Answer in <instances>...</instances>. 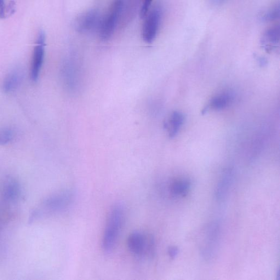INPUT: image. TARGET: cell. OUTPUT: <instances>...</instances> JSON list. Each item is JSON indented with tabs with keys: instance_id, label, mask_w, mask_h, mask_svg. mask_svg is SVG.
<instances>
[{
	"instance_id": "cell-17",
	"label": "cell",
	"mask_w": 280,
	"mask_h": 280,
	"mask_svg": "<svg viewBox=\"0 0 280 280\" xmlns=\"http://www.w3.org/2000/svg\"><path fill=\"white\" fill-rule=\"evenodd\" d=\"M279 16L280 5L277 4L263 14L262 18L266 21H271L279 19Z\"/></svg>"
},
{
	"instance_id": "cell-4",
	"label": "cell",
	"mask_w": 280,
	"mask_h": 280,
	"mask_svg": "<svg viewBox=\"0 0 280 280\" xmlns=\"http://www.w3.org/2000/svg\"><path fill=\"white\" fill-rule=\"evenodd\" d=\"M127 245L130 252L136 256L151 255L154 253L153 238L139 232H135L130 234L128 239Z\"/></svg>"
},
{
	"instance_id": "cell-14",
	"label": "cell",
	"mask_w": 280,
	"mask_h": 280,
	"mask_svg": "<svg viewBox=\"0 0 280 280\" xmlns=\"http://www.w3.org/2000/svg\"><path fill=\"white\" fill-rule=\"evenodd\" d=\"M232 98V95L230 93L220 94L211 100L209 107L215 110L224 109L231 104Z\"/></svg>"
},
{
	"instance_id": "cell-12",
	"label": "cell",
	"mask_w": 280,
	"mask_h": 280,
	"mask_svg": "<svg viewBox=\"0 0 280 280\" xmlns=\"http://www.w3.org/2000/svg\"><path fill=\"white\" fill-rule=\"evenodd\" d=\"M184 121L185 117L181 112L175 111L171 113L164 125L170 138L178 134Z\"/></svg>"
},
{
	"instance_id": "cell-9",
	"label": "cell",
	"mask_w": 280,
	"mask_h": 280,
	"mask_svg": "<svg viewBox=\"0 0 280 280\" xmlns=\"http://www.w3.org/2000/svg\"><path fill=\"white\" fill-rule=\"evenodd\" d=\"M2 194L6 202L18 201L21 194V186L19 181L13 177H8L3 183Z\"/></svg>"
},
{
	"instance_id": "cell-2",
	"label": "cell",
	"mask_w": 280,
	"mask_h": 280,
	"mask_svg": "<svg viewBox=\"0 0 280 280\" xmlns=\"http://www.w3.org/2000/svg\"><path fill=\"white\" fill-rule=\"evenodd\" d=\"M123 6L122 0H117L112 4L109 12L104 18L101 19L98 32L102 39H108L112 36L122 12Z\"/></svg>"
},
{
	"instance_id": "cell-1",
	"label": "cell",
	"mask_w": 280,
	"mask_h": 280,
	"mask_svg": "<svg viewBox=\"0 0 280 280\" xmlns=\"http://www.w3.org/2000/svg\"><path fill=\"white\" fill-rule=\"evenodd\" d=\"M124 209L122 204L113 205L108 214L102 239V249L110 253L115 248L123 224Z\"/></svg>"
},
{
	"instance_id": "cell-16",
	"label": "cell",
	"mask_w": 280,
	"mask_h": 280,
	"mask_svg": "<svg viewBox=\"0 0 280 280\" xmlns=\"http://www.w3.org/2000/svg\"><path fill=\"white\" fill-rule=\"evenodd\" d=\"M14 131L10 128H3L0 129V145L8 144L14 138Z\"/></svg>"
},
{
	"instance_id": "cell-10",
	"label": "cell",
	"mask_w": 280,
	"mask_h": 280,
	"mask_svg": "<svg viewBox=\"0 0 280 280\" xmlns=\"http://www.w3.org/2000/svg\"><path fill=\"white\" fill-rule=\"evenodd\" d=\"M280 27L279 25L273 26L268 29L261 39L263 47L267 51L276 50L279 46Z\"/></svg>"
},
{
	"instance_id": "cell-3",
	"label": "cell",
	"mask_w": 280,
	"mask_h": 280,
	"mask_svg": "<svg viewBox=\"0 0 280 280\" xmlns=\"http://www.w3.org/2000/svg\"><path fill=\"white\" fill-rule=\"evenodd\" d=\"M221 237V226L219 222L211 224L205 232L202 254L207 260L213 259L218 251Z\"/></svg>"
},
{
	"instance_id": "cell-19",
	"label": "cell",
	"mask_w": 280,
	"mask_h": 280,
	"mask_svg": "<svg viewBox=\"0 0 280 280\" xmlns=\"http://www.w3.org/2000/svg\"><path fill=\"white\" fill-rule=\"evenodd\" d=\"M15 11V3L14 1H10L5 9V15H11L14 13Z\"/></svg>"
},
{
	"instance_id": "cell-13",
	"label": "cell",
	"mask_w": 280,
	"mask_h": 280,
	"mask_svg": "<svg viewBox=\"0 0 280 280\" xmlns=\"http://www.w3.org/2000/svg\"><path fill=\"white\" fill-rule=\"evenodd\" d=\"M23 75L20 70H14L10 71L4 78L2 88L5 93L13 92L18 88L22 82Z\"/></svg>"
},
{
	"instance_id": "cell-11",
	"label": "cell",
	"mask_w": 280,
	"mask_h": 280,
	"mask_svg": "<svg viewBox=\"0 0 280 280\" xmlns=\"http://www.w3.org/2000/svg\"><path fill=\"white\" fill-rule=\"evenodd\" d=\"M233 179L232 170H227L222 175L216 190V198L219 201H222L227 197L231 189Z\"/></svg>"
},
{
	"instance_id": "cell-5",
	"label": "cell",
	"mask_w": 280,
	"mask_h": 280,
	"mask_svg": "<svg viewBox=\"0 0 280 280\" xmlns=\"http://www.w3.org/2000/svg\"><path fill=\"white\" fill-rule=\"evenodd\" d=\"M75 198V192L72 190L56 193L44 200L42 209L48 212H59L70 206Z\"/></svg>"
},
{
	"instance_id": "cell-18",
	"label": "cell",
	"mask_w": 280,
	"mask_h": 280,
	"mask_svg": "<svg viewBox=\"0 0 280 280\" xmlns=\"http://www.w3.org/2000/svg\"><path fill=\"white\" fill-rule=\"evenodd\" d=\"M153 0H143V3L140 10V16L141 18H144L148 12Z\"/></svg>"
},
{
	"instance_id": "cell-15",
	"label": "cell",
	"mask_w": 280,
	"mask_h": 280,
	"mask_svg": "<svg viewBox=\"0 0 280 280\" xmlns=\"http://www.w3.org/2000/svg\"><path fill=\"white\" fill-rule=\"evenodd\" d=\"M191 182L187 180L175 181L171 186V191L176 196H184L191 188Z\"/></svg>"
},
{
	"instance_id": "cell-7",
	"label": "cell",
	"mask_w": 280,
	"mask_h": 280,
	"mask_svg": "<svg viewBox=\"0 0 280 280\" xmlns=\"http://www.w3.org/2000/svg\"><path fill=\"white\" fill-rule=\"evenodd\" d=\"M101 18L98 10L91 9L80 14L75 22L76 30L81 33H87L98 30Z\"/></svg>"
},
{
	"instance_id": "cell-21",
	"label": "cell",
	"mask_w": 280,
	"mask_h": 280,
	"mask_svg": "<svg viewBox=\"0 0 280 280\" xmlns=\"http://www.w3.org/2000/svg\"><path fill=\"white\" fill-rule=\"evenodd\" d=\"M5 9L4 0H0V19L5 18Z\"/></svg>"
},
{
	"instance_id": "cell-6",
	"label": "cell",
	"mask_w": 280,
	"mask_h": 280,
	"mask_svg": "<svg viewBox=\"0 0 280 280\" xmlns=\"http://www.w3.org/2000/svg\"><path fill=\"white\" fill-rule=\"evenodd\" d=\"M142 31L143 40L147 43H152L156 39L162 20V11L157 7L146 15Z\"/></svg>"
},
{
	"instance_id": "cell-8",
	"label": "cell",
	"mask_w": 280,
	"mask_h": 280,
	"mask_svg": "<svg viewBox=\"0 0 280 280\" xmlns=\"http://www.w3.org/2000/svg\"><path fill=\"white\" fill-rule=\"evenodd\" d=\"M45 33L43 31H40L37 38L36 46L33 49L32 57L30 77L33 82L37 81L43 65L45 53Z\"/></svg>"
},
{
	"instance_id": "cell-20",
	"label": "cell",
	"mask_w": 280,
	"mask_h": 280,
	"mask_svg": "<svg viewBox=\"0 0 280 280\" xmlns=\"http://www.w3.org/2000/svg\"><path fill=\"white\" fill-rule=\"evenodd\" d=\"M179 253V249L175 247H170L168 250V254L171 259H175Z\"/></svg>"
}]
</instances>
